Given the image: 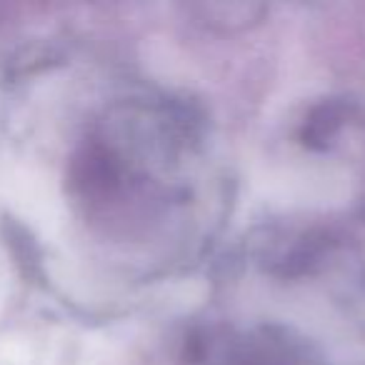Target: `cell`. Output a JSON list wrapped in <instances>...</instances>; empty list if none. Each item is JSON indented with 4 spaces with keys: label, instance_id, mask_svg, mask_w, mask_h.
<instances>
[{
    "label": "cell",
    "instance_id": "cell-3",
    "mask_svg": "<svg viewBox=\"0 0 365 365\" xmlns=\"http://www.w3.org/2000/svg\"><path fill=\"white\" fill-rule=\"evenodd\" d=\"M345 108L340 103H325V106L315 108L313 115L305 123V143L308 145H323L328 138H333L338 133V128L343 125Z\"/></svg>",
    "mask_w": 365,
    "mask_h": 365
},
{
    "label": "cell",
    "instance_id": "cell-1",
    "mask_svg": "<svg viewBox=\"0 0 365 365\" xmlns=\"http://www.w3.org/2000/svg\"><path fill=\"white\" fill-rule=\"evenodd\" d=\"M195 26L213 33H243L265 18L268 8L260 3H198L185 8Z\"/></svg>",
    "mask_w": 365,
    "mask_h": 365
},
{
    "label": "cell",
    "instance_id": "cell-2",
    "mask_svg": "<svg viewBox=\"0 0 365 365\" xmlns=\"http://www.w3.org/2000/svg\"><path fill=\"white\" fill-rule=\"evenodd\" d=\"M76 180L91 193L108 190L118 182V163L106 150H88L76 163Z\"/></svg>",
    "mask_w": 365,
    "mask_h": 365
}]
</instances>
